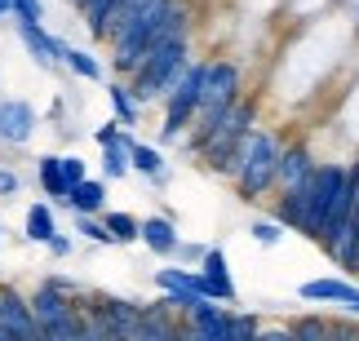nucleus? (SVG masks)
<instances>
[{"label":"nucleus","instance_id":"nucleus-1","mask_svg":"<svg viewBox=\"0 0 359 341\" xmlns=\"http://www.w3.org/2000/svg\"><path fill=\"white\" fill-rule=\"evenodd\" d=\"M191 27H196V5H191V0H160V5L147 9L142 18H133L124 32H116L107 40L116 80H129L151 49L164 45V40L177 36V32H191Z\"/></svg>","mask_w":359,"mask_h":341},{"label":"nucleus","instance_id":"nucleus-2","mask_svg":"<svg viewBox=\"0 0 359 341\" xmlns=\"http://www.w3.org/2000/svg\"><path fill=\"white\" fill-rule=\"evenodd\" d=\"M196 62V27L191 32H177V36H169L164 45H156L142 58V67L129 76V89H133V98L137 102H164L169 98V89L182 80V71Z\"/></svg>","mask_w":359,"mask_h":341},{"label":"nucleus","instance_id":"nucleus-3","mask_svg":"<svg viewBox=\"0 0 359 341\" xmlns=\"http://www.w3.org/2000/svg\"><path fill=\"white\" fill-rule=\"evenodd\" d=\"M284 142H288L284 133L280 129H266V125H257L253 133H248L244 151L236 160V173H231V182H236L244 204H262V200L275 195V169H280Z\"/></svg>","mask_w":359,"mask_h":341},{"label":"nucleus","instance_id":"nucleus-4","mask_svg":"<svg viewBox=\"0 0 359 341\" xmlns=\"http://www.w3.org/2000/svg\"><path fill=\"white\" fill-rule=\"evenodd\" d=\"M257 111H262V98H257V93H244V98L231 106L222 120H217V129L200 142V151H196L200 165L209 169V173H222V177L236 173V160L244 151L248 133L257 129Z\"/></svg>","mask_w":359,"mask_h":341},{"label":"nucleus","instance_id":"nucleus-5","mask_svg":"<svg viewBox=\"0 0 359 341\" xmlns=\"http://www.w3.org/2000/svg\"><path fill=\"white\" fill-rule=\"evenodd\" d=\"M351 186V165H341V160H324L320 169H315V177L306 182V190H302V200H306V213H302V235L320 244L328 222H333L337 204L341 195H346Z\"/></svg>","mask_w":359,"mask_h":341},{"label":"nucleus","instance_id":"nucleus-6","mask_svg":"<svg viewBox=\"0 0 359 341\" xmlns=\"http://www.w3.org/2000/svg\"><path fill=\"white\" fill-rule=\"evenodd\" d=\"M209 62L213 58H196L182 71V80L169 89V98H164V116H160V142H182L191 133V125H196V116H200V102H204Z\"/></svg>","mask_w":359,"mask_h":341},{"label":"nucleus","instance_id":"nucleus-7","mask_svg":"<svg viewBox=\"0 0 359 341\" xmlns=\"http://www.w3.org/2000/svg\"><path fill=\"white\" fill-rule=\"evenodd\" d=\"M315 169H320L315 146H311L306 138H288V142H284V155H280V169H275V195L306 186L311 177H315Z\"/></svg>","mask_w":359,"mask_h":341},{"label":"nucleus","instance_id":"nucleus-8","mask_svg":"<svg viewBox=\"0 0 359 341\" xmlns=\"http://www.w3.org/2000/svg\"><path fill=\"white\" fill-rule=\"evenodd\" d=\"M40 129V111L27 98H0V146L22 151Z\"/></svg>","mask_w":359,"mask_h":341},{"label":"nucleus","instance_id":"nucleus-9","mask_svg":"<svg viewBox=\"0 0 359 341\" xmlns=\"http://www.w3.org/2000/svg\"><path fill=\"white\" fill-rule=\"evenodd\" d=\"M13 32H18L22 49H27V58H32L40 71H58L62 58H67V49H72L62 36L45 32V22H13Z\"/></svg>","mask_w":359,"mask_h":341},{"label":"nucleus","instance_id":"nucleus-10","mask_svg":"<svg viewBox=\"0 0 359 341\" xmlns=\"http://www.w3.org/2000/svg\"><path fill=\"white\" fill-rule=\"evenodd\" d=\"M156 288H160V297H169L177 310H187L196 302H209V297H204V275L200 270H187V266H160Z\"/></svg>","mask_w":359,"mask_h":341},{"label":"nucleus","instance_id":"nucleus-11","mask_svg":"<svg viewBox=\"0 0 359 341\" xmlns=\"http://www.w3.org/2000/svg\"><path fill=\"white\" fill-rule=\"evenodd\" d=\"M200 275H204V297L217 306H231L236 302V279H231V262H226V253L217 249V244H209L204 249V262L196 266Z\"/></svg>","mask_w":359,"mask_h":341},{"label":"nucleus","instance_id":"nucleus-12","mask_svg":"<svg viewBox=\"0 0 359 341\" xmlns=\"http://www.w3.org/2000/svg\"><path fill=\"white\" fill-rule=\"evenodd\" d=\"M137 244H147L156 257H164V262H173V253H177V244H182V235H177V222L169 213H156V217H142V239Z\"/></svg>","mask_w":359,"mask_h":341},{"label":"nucleus","instance_id":"nucleus-13","mask_svg":"<svg viewBox=\"0 0 359 341\" xmlns=\"http://www.w3.org/2000/svg\"><path fill=\"white\" fill-rule=\"evenodd\" d=\"M58 235V213H53L49 200H32L22 213V239L27 244H49Z\"/></svg>","mask_w":359,"mask_h":341},{"label":"nucleus","instance_id":"nucleus-14","mask_svg":"<svg viewBox=\"0 0 359 341\" xmlns=\"http://www.w3.org/2000/svg\"><path fill=\"white\" fill-rule=\"evenodd\" d=\"M129 169L137 177H147L151 186H169V160H164V151H160V146H151V142H133Z\"/></svg>","mask_w":359,"mask_h":341},{"label":"nucleus","instance_id":"nucleus-15","mask_svg":"<svg viewBox=\"0 0 359 341\" xmlns=\"http://www.w3.org/2000/svg\"><path fill=\"white\" fill-rule=\"evenodd\" d=\"M67 209L80 213V217H102L107 213V182H102V177H85L80 186H72Z\"/></svg>","mask_w":359,"mask_h":341},{"label":"nucleus","instance_id":"nucleus-16","mask_svg":"<svg viewBox=\"0 0 359 341\" xmlns=\"http://www.w3.org/2000/svg\"><path fill=\"white\" fill-rule=\"evenodd\" d=\"M36 182H40V195H45L53 209H67V195H72V186L62 182L58 155H40V160H36Z\"/></svg>","mask_w":359,"mask_h":341},{"label":"nucleus","instance_id":"nucleus-17","mask_svg":"<svg viewBox=\"0 0 359 341\" xmlns=\"http://www.w3.org/2000/svg\"><path fill=\"white\" fill-rule=\"evenodd\" d=\"M107 102H111V120L124 129H137V120H142V102L133 98L129 80H111L107 85Z\"/></svg>","mask_w":359,"mask_h":341},{"label":"nucleus","instance_id":"nucleus-18","mask_svg":"<svg viewBox=\"0 0 359 341\" xmlns=\"http://www.w3.org/2000/svg\"><path fill=\"white\" fill-rule=\"evenodd\" d=\"M102 226L111 230L116 249H129V244L142 239V217H133V213H124V209H107L102 213Z\"/></svg>","mask_w":359,"mask_h":341},{"label":"nucleus","instance_id":"nucleus-19","mask_svg":"<svg viewBox=\"0 0 359 341\" xmlns=\"http://www.w3.org/2000/svg\"><path fill=\"white\" fill-rule=\"evenodd\" d=\"M62 67L72 71L76 80H89V85H98V80H107V67L93 58V49H67V58H62Z\"/></svg>","mask_w":359,"mask_h":341},{"label":"nucleus","instance_id":"nucleus-20","mask_svg":"<svg viewBox=\"0 0 359 341\" xmlns=\"http://www.w3.org/2000/svg\"><path fill=\"white\" fill-rule=\"evenodd\" d=\"M93 142H98V151H107V146H124V151H133V129H124V125H116V120H107V125H98L93 129Z\"/></svg>","mask_w":359,"mask_h":341},{"label":"nucleus","instance_id":"nucleus-21","mask_svg":"<svg viewBox=\"0 0 359 341\" xmlns=\"http://www.w3.org/2000/svg\"><path fill=\"white\" fill-rule=\"evenodd\" d=\"M98 165H102V182H124V177L133 173L129 169V151H124V146H107Z\"/></svg>","mask_w":359,"mask_h":341},{"label":"nucleus","instance_id":"nucleus-22","mask_svg":"<svg viewBox=\"0 0 359 341\" xmlns=\"http://www.w3.org/2000/svg\"><path fill=\"white\" fill-rule=\"evenodd\" d=\"M76 235L85 244H98V249H116V239H111V230L102 226V217H80L76 213Z\"/></svg>","mask_w":359,"mask_h":341},{"label":"nucleus","instance_id":"nucleus-23","mask_svg":"<svg viewBox=\"0 0 359 341\" xmlns=\"http://www.w3.org/2000/svg\"><path fill=\"white\" fill-rule=\"evenodd\" d=\"M248 235H253V244H257V249H275V244L284 239V226L275 222V217H257V222L248 226Z\"/></svg>","mask_w":359,"mask_h":341},{"label":"nucleus","instance_id":"nucleus-24","mask_svg":"<svg viewBox=\"0 0 359 341\" xmlns=\"http://www.w3.org/2000/svg\"><path fill=\"white\" fill-rule=\"evenodd\" d=\"M58 169H62V182H67V186H80L85 177H93L85 155H58Z\"/></svg>","mask_w":359,"mask_h":341},{"label":"nucleus","instance_id":"nucleus-25","mask_svg":"<svg viewBox=\"0 0 359 341\" xmlns=\"http://www.w3.org/2000/svg\"><path fill=\"white\" fill-rule=\"evenodd\" d=\"M13 22H45V0H13Z\"/></svg>","mask_w":359,"mask_h":341},{"label":"nucleus","instance_id":"nucleus-26","mask_svg":"<svg viewBox=\"0 0 359 341\" xmlns=\"http://www.w3.org/2000/svg\"><path fill=\"white\" fill-rule=\"evenodd\" d=\"M204 249H209V244H187V239H182V244H177V253H173V257H177V266L196 270V266L204 262Z\"/></svg>","mask_w":359,"mask_h":341},{"label":"nucleus","instance_id":"nucleus-27","mask_svg":"<svg viewBox=\"0 0 359 341\" xmlns=\"http://www.w3.org/2000/svg\"><path fill=\"white\" fill-rule=\"evenodd\" d=\"M257 341H293V333H288V319H280V323H266V319H262Z\"/></svg>","mask_w":359,"mask_h":341},{"label":"nucleus","instance_id":"nucleus-28","mask_svg":"<svg viewBox=\"0 0 359 341\" xmlns=\"http://www.w3.org/2000/svg\"><path fill=\"white\" fill-rule=\"evenodd\" d=\"M328 341H359V328L346 315H333V337H328Z\"/></svg>","mask_w":359,"mask_h":341},{"label":"nucleus","instance_id":"nucleus-29","mask_svg":"<svg viewBox=\"0 0 359 341\" xmlns=\"http://www.w3.org/2000/svg\"><path fill=\"white\" fill-rule=\"evenodd\" d=\"M18 190H22V177L13 169H0V200H13Z\"/></svg>","mask_w":359,"mask_h":341},{"label":"nucleus","instance_id":"nucleus-30","mask_svg":"<svg viewBox=\"0 0 359 341\" xmlns=\"http://www.w3.org/2000/svg\"><path fill=\"white\" fill-rule=\"evenodd\" d=\"M45 249H49V257H58V262H62V257H72L76 239H72V235H62V230H58V235H53V239L45 244Z\"/></svg>","mask_w":359,"mask_h":341},{"label":"nucleus","instance_id":"nucleus-31","mask_svg":"<svg viewBox=\"0 0 359 341\" xmlns=\"http://www.w3.org/2000/svg\"><path fill=\"white\" fill-rule=\"evenodd\" d=\"M173 341H200V333L191 328V323H187L182 315H177V323H173Z\"/></svg>","mask_w":359,"mask_h":341},{"label":"nucleus","instance_id":"nucleus-32","mask_svg":"<svg viewBox=\"0 0 359 341\" xmlns=\"http://www.w3.org/2000/svg\"><path fill=\"white\" fill-rule=\"evenodd\" d=\"M0 18H13V0H0Z\"/></svg>","mask_w":359,"mask_h":341},{"label":"nucleus","instance_id":"nucleus-33","mask_svg":"<svg viewBox=\"0 0 359 341\" xmlns=\"http://www.w3.org/2000/svg\"><path fill=\"white\" fill-rule=\"evenodd\" d=\"M0 235H5V226H0Z\"/></svg>","mask_w":359,"mask_h":341}]
</instances>
